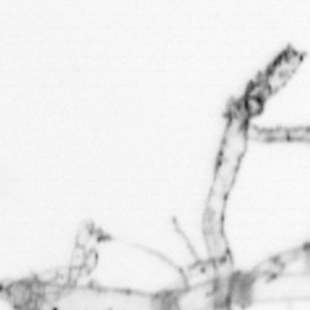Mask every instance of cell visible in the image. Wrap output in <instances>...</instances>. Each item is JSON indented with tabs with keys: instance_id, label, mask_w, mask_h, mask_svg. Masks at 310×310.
I'll use <instances>...</instances> for the list:
<instances>
[{
	"instance_id": "cell-1",
	"label": "cell",
	"mask_w": 310,
	"mask_h": 310,
	"mask_svg": "<svg viewBox=\"0 0 310 310\" xmlns=\"http://www.w3.org/2000/svg\"><path fill=\"white\" fill-rule=\"evenodd\" d=\"M33 300L38 310H167L171 297L41 284Z\"/></svg>"
},
{
	"instance_id": "cell-2",
	"label": "cell",
	"mask_w": 310,
	"mask_h": 310,
	"mask_svg": "<svg viewBox=\"0 0 310 310\" xmlns=\"http://www.w3.org/2000/svg\"><path fill=\"white\" fill-rule=\"evenodd\" d=\"M263 100L255 98H249L246 96L245 102H243V106H245L246 113L250 116H257L263 110Z\"/></svg>"
},
{
	"instance_id": "cell-3",
	"label": "cell",
	"mask_w": 310,
	"mask_h": 310,
	"mask_svg": "<svg viewBox=\"0 0 310 310\" xmlns=\"http://www.w3.org/2000/svg\"><path fill=\"white\" fill-rule=\"evenodd\" d=\"M286 139L309 142L310 131L308 128H293V129H286Z\"/></svg>"
}]
</instances>
